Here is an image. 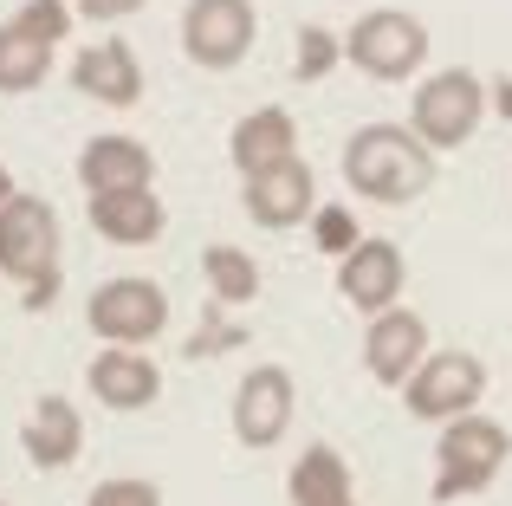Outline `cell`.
Listing matches in <instances>:
<instances>
[{
    "mask_svg": "<svg viewBox=\"0 0 512 506\" xmlns=\"http://www.w3.org/2000/svg\"><path fill=\"white\" fill-rule=\"evenodd\" d=\"M292 429V377L279 364H260L234 390V435L247 448H273Z\"/></svg>",
    "mask_w": 512,
    "mask_h": 506,
    "instance_id": "9c48e42d",
    "label": "cell"
},
{
    "mask_svg": "<svg viewBox=\"0 0 512 506\" xmlns=\"http://www.w3.org/2000/svg\"><path fill=\"white\" fill-rule=\"evenodd\" d=\"M292 506H344V500H357L350 494V468H344V455L338 448H305L299 461H292Z\"/></svg>",
    "mask_w": 512,
    "mask_h": 506,
    "instance_id": "d6986e66",
    "label": "cell"
},
{
    "mask_svg": "<svg viewBox=\"0 0 512 506\" xmlns=\"http://www.w3.org/2000/svg\"><path fill=\"white\" fill-rule=\"evenodd\" d=\"M402 396H409V416H422V422L474 416V403L487 396V364L474 351H428L422 370L402 383Z\"/></svg>",
    "mask_w": 512,
    "mask_h": 506,
    "instance_id": "5b68a950",
    "label": "cell"
},
{
    "mask_svg": "<svg viewBox=\"0 0 512 506\" xmlns=\"http://www.w3.org/2000/svg\"><path fill=\"white\" fill-rule=\"evenodd\" d=\"M156 163L137 137H91L78 150V182L85 195H124V189H150Z\"/></svg>",
    "mask_w": 512,
    "mask_h": 506,
    "instance_id": "9a60e30c",
    "label": "cell"
},
{
    "mask_svg": "<svg viewBox=\"0 0 512 506\" xmlns=\"http://www.w3.org/2000/svg\"><path fill=\"white\" fill-rule=\"evenodd\" d=\"M13 195H20V189H13V176H7V169H0V208H7Z\"/></svg>",
    "mask_w": 512,
    "mask_h": 506,
    "instance_id": "83f0119b",
    "label": "cell"
},
{
    "mask_svg": "<svg viewBox=\"0 0 512 506\" xmlns=\"http://www.w3.org/2000/svg\"><path fill=\"white\" fill-rule=\"evenodd\" d=\"M52 72V46L33 39L20 20H0V91H33Z\"/></svg>",
    "mask_w": 512,
    "mask_h": 506,
    "instance_id": "ffe728a7",
    "label": "cell"
},
{
    "mask_svg": "<svg viewBox=\"0 0 512 506\" xmlns=\"http://www.w3.org/2000/svg\"><path fill=\"white\" fill-rule=\"evenodd\" d=\"M85 383H91V396H98L104 409H150L156 396H163V370H156L143 351H130V344H111V351L91 357Z\"/></svg>",
    "mask_w": 512,
    "mask_h": 506,
    "instance_id": "5bb4252c",
    "label": "cell"
},
{
    "mask_svg": "<svg viewBox=\"0 0 512 506\" xmlns=\"http://www.w3.org/2000/svg\"><path fill=\"white\" fill-rule=\"evenodd\" d=\"M85 325L98 331L104 344H150L156 331L169 325V292L156 286V279H104L98 292H91V305H85Z\"/></svg>",
    "mask_w": 512,
    "mask_h": 506,
    "instance_id": "8992f818",
    "label": "cell"
},
{
    "mask_svg": "<svg viewBox=\"0 0 512 506\" xmlns=\"http://www.w3.org/2000/svg\"><path fill=\"white\" fill-rule=\"evenodd\" d=\"M201 273H208V286H214L221 305H247L253 292H260V266H253V253H240V247H208L201 253Z\"/></svg>",
    "mask_w": 512,
    "mask_h": 506,
    "instance_id": "44dd1931",
    "label": "cell"
},
{
    "mask_svg": "<svg viewBox=\"0 0 512 506\" xmlns=\"http://www.w3.org/2000/svg\"><path fill=\"white\" fill-rule=\"evenodd\" d=\"M512 455V435L506 422L493 416H454L441 422V442H435V500H461V494H480V487L500 481Z\"/></svg>",
    "mask_w": 512,
    "mask_h": 506,
    "instance_id": "7a4b0ae2",
    "label": "cell"
},
{
    "mask_svg": "<svg viewBox=\"0 0 512 506\" xmlns=\"http://www.w3.org/2000/svg\"><path fill=\"white\" fill-rule=\"evenodd\" d=\"M487 98H493V104H500V111L512 117V78H500V85H487Z\"/></svg>",
    "mask_w": 512,
    "mask_h": 506,
    "instance_id": "4316f807",
    "label": "cell"
},
{
    "mask_svg": "<svg viewBox=\"0 0 512 506\" xmlns=\"http://www.w3.org/2000/svg\"><path fill=\"white\" fill-rule=\"evenodd\" d=\"M85 506H163V494H156L150 481H130L124 474V481H98Z\"/></svg>",
    "mask_w": 512,
    "mask_h": 506,
    "instance_id": "d4e9b609",
    "label": "cell"
},
{
    "mask_svg": "<svg viewBox=\"0 0 512 506\" xmlns=\"http://www.w3.org/2000/svg\"><path fill=\"white\" fill-rule=\"evenodd\" d=\"M78 13H85V20H124V13H137L143 0H72Z\"/></svg>",
    "mask_w": 512,
    "mask_h": 506,
    "instance_id": "484cf974",
    "label": "cell"
},
{
    "mask_svg": "<svg viewBox=\"0 0 512 506\" xmlns=\"http://www.w3.org/2000/svg\"><path fill=\"white\" fill-rule=\"evenodd\" d=\"M20 448L33 468H72L78 448H85V422H78V409L65 396H39L26 429H20Z\"/></svg>",
    "mask_w": 512,
    "mask_h": 506,
    "instance_id": "e0dca14e",
    "label": "cell"
},
{
    "mask_svg": "<svg viewBox=\"0 0 512 506\" xmlns=\"http://www.w3.org/2000/svg\"><path fill=\"white\" fill-rule=\"evenodd\" d=\"M0 506H7V500H0Z\"/></svg>",
    "mask_w": 512,
    "mask_h": 506,
    "instance_id": "f546056e",
    "label": "cell"
},
{
    "mask_svg": "<svg viewBox=\"0 0 512 506\" xmlns=\"http://www.w3.org/2000/svg\"><path fill=\"white\" fill-rule=\"evenodd\" d=\"M344 182H350V195L402 208V202L435 189V150L409 124H363L344 143Z\"/></svg>",
    "mask_w": 512,
    "mask_h": 506,
    "instance_id": "6da1fadb",
    "label": "cell"
},
{
    "mask_svg": "<svg viewBox=\"0 0 512 506\" xmlns=\"http://www.w3.org/2000/svg\"><path fill=\"white\" fill-rule=\"evenodd\" d=\"M163 202L150 189H124V195H91V228L117 247H150L163 234Z\"/></svg>",
    "mask_w": 512,
    "mask_h": 506,
    "instance_id": "ac0fdd59",
    "label": "cell"
},
{
    "mask_svg": "<svg viewBox=\"0 0 512 506\" xmlns=\"http://www.w3.org/2000/svg\"><path fill=\"white\" fill-rule=\"evenodd\" d=\"M480 117H487V85H480L467 65L435 72L409 104V130L428 143V150H461V143L480 130Z\"/></svg>",
    "mask_w": 512,
    "mask_h": 506,
    "instance_id": "3957f363",
    "label": "cell"
},
{
    "mask_svg": "<svg viewBox=\"0 0 512 506\" xmlns=\"http://www.w3.org/2000/svg\"><path fill=\"white\" fill-rule=\"evenodd\" d=\"M344 59L357 65V72L396 85V78L422 72V59H428V26L415 20V13H402V7H376V13H363V20L344 33Z\"/></svg>",
    "mask_w": 512,
    "mask_h": 506,
    "instance_id": "277c9868",
    "label": "cell"
},
{
    "mask_svg": "<svg viewBox=\"0 0 512 506\" xmlns=\"http://www.w3.org/2000/svg\"><path fill=\"white\" fill-rule=\"evenodd\" d=\"M344 506H357V500H344Z\"/></svg>",
    "mask_w": 512,
    "mask_h": 506,
    "instance_id": "f1b7e54d",
    "label": "cell"
},
{
    "mask_svg": "<svg viewBox=\"0 0 512 506\" xmlns=\"http://www.w3.org/2000/svg\"><path fill=\"white\" fill-rule=\"evenodd\" d=\"M338 292L357 312H389L402 299V247L396 241H357L338 260Z\"/></svg>",
    "mask_w": 512,
    "mask_h": 506,
    "instance_id": "8fae6325",
    "label": "cell"
},
{
    "mask_svg": "<svg viewBox=\"0 0 512 506\" xmlns=\"http://www.w3.org/2000/svg\"><path fill=\"white\" fill-rule=\"evenodd\" d=\"M72 85L85 91V98L111 104V111H130V104L143 98V65L124 39H98V46H85L72 59Z\"/></svg>",
    "mask_w": 512,
    "mask_h": 506,
    "instance_id": "4fadbf2b",
    "label": "cell"
},
{
    "mask_svg": "<svg viewBox=\"0 0 512 506\" xmlns=\"http://www.w3.org/2000/svg\"><path fill=\"white\" fill-rule=\"evenodd\" d=\"M253 33V0H188L182 7V52L201 65V72H227V65L247 59Z\"/></svg>",
    "mask_w": 512,
    "mask_h": 506,
    "instance_id": "ba28073f",
    "label": "cell"
},
{
    "mask_svg": "<svg viewBox=\"0 0 512 506\" xmlns=\"http://www.w3.org/2000/svg\"><path fill=\"white\" fill-rule=\"evenodd\" d=\"M312 195H318V182H312V169L292 156V163H279V169H260V176H247V215L260 221V228H299L305 215H312Z\"/></svg>",
    "mask_w": 512,
    "mask_h": 506,
    "instance_id": "7c38bea8",
    "label": "cell"
},
{
    "mask_svg": "<svg viewBox=\"0 0 512 506\" xmlns=\"http://www.w3.org/2000/svg\"><path fill=\"white\" fill-rule=\"evenodd\" d=\"M312 241L325 247V253H338V260H344V253L357 247L363 234H357V221H350V208H338V202H325V208H312Z\"/></svg>",
    "mask_w": 512,
    "mask_h": 506,
    "instance_id": "7402d4cb",
    "label": "cell"
},
{
    "mask_svg": "<svg viewBox=\"0 0 512 506\" xmlns=\"http://www.w3.org/2000/svg\"><path fill=\"white\" fill-rule=\"evenodd\" d=\"M13 20H20L33 39H46V46H59V39L72 33V7H65V0H26Z\"/></svg>",
    "mask_w": 512,
    "mask_h": 506,
    "instance_id": "603a6c76",
    "label": "cell"
},
{
    "mask_svg": "<svg viewBox=\"0 0 512 506\" xmlns=\"http://www.w3.org/2000/svg\"><path fill=\"white\" fill-rule=\"evenodd\" d=\"M227 156H234L240 176H260V169H279L299 156V130H292V111H279V104H266V111L240 117L234 137H227Z\"/></svg>",
    "mask_w": 512,
    "mask_h": 506,
    "instance_id": "2e32d148",
    "label": "cell"
},
{
    "mask_svg": "<svg viewBox=\"0 0 512 506\" xmlns=\"http://www.w3.org/2000/svg\"><path fill=\"white\" fill-rule=\"evenodd\" d=\"M0 273L39 286V279L59 273V215L39 195H13L0 208Z\"/></svg>",
    "mask_w": 512,
    "mask_h": 506,
    "instance_id": "52a82bcc",
    "label": "cell"
},
{
    "mask_svg": "<svg viewBox=\"0 0 512 506\" xmlns=\"http://www.w3.org/2000/svg\"><path fill=\"white\" fill-rule=\"evenodd\" d=\"M338 59H344L338 33H325V26H305V33H299V78H325Z\"/></svg>",
    "mask_w": 512,
    "mask_h": 506,
    "instance_id": "cb8c5ba5",
    "label": "cell"
},
{
    "mask_svg": "<svg viewBox=\"0 0 512 506\" xmlns=\"http://www.w3.org/2000/svg\"><path fill=\"white\" fill-rule=\"evenodd\" d=\"M428 357V325L409 312V305H389V312L370 318V338H363V364H370L376 383H389V390H402V383L422 370Z\"/></svg>",
    "mask_w": 512,
    "mask_h": 506,
    "instance_id": "30bf717a",
    "label": "cell"
}]
</instances>
